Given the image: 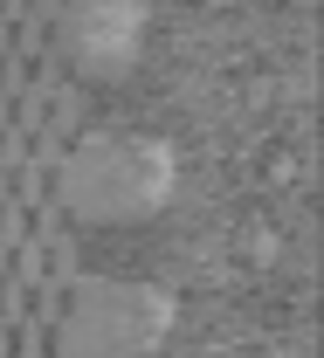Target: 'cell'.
Returning a JSON list of instances; mask_svg holds the SVG:
<instances>
[{
	"label": "cell",
	"mask_w": 324,
	"mask_h": 358,
	"mask_svg": "<svg viewBox=\"0 0 324 358\" xmlns=\"http://www.w3.org/2000/svg\"><path fill=\"white\" fill-rule=\"evenodd\" d=\"M152 331H159L152 296H139V289H118V282H97L90 296H83V310H76V324H69L76 352H97V358L145 352V345H152Z\"/></svg>",
	"instance_id": "cell-1"
},
{
	"label": "cell",
	"mask_w": 324,
	"mask_h": 358,
	"mask_svg": "<svg viewBox=\"0 0 324 358\" xmlns=\"http://www.w3.org/2000/svg\"><path fill=\"white\" fill-rule=\"evenodd\" d=\"M166 166H159V152H145L132 159V173L118 166V145H104V152H90L83 166H76V200L90 207V214H125V207H152L159 193H166Z\"/></svg>",
	"instance_id": "cell-2"
}]
</instances>
